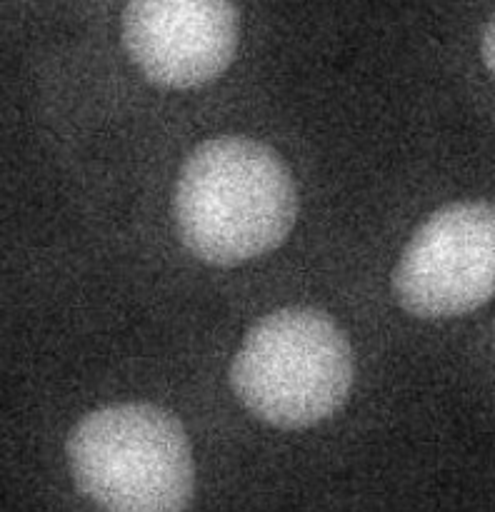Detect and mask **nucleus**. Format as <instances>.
Returning <instances> with one entry per match:
<instances>
[{
    "label": "nucleus",
    "mask_w": 495,
    "mask_h": 512,
    "mask_svg": "<svg viewBox=\"0 0 495 512\" xmlns=\"http://www.w3.org/2000/svg\"><path fill=\"white\" fill-rule=\"evenodd\" d=\"M298 213L290 170L275 150L250 138H215L180 168L173 215L195 258L240 265L288 238Z\"/></svg>",
    "instance_id": "nucleus-1"
},
{
    "label": "nucleus",
    "mask_w": 495,
    "mask_h": 512,
    "mask_svg": "<svg viewBox=\"0 0 495 512\" xmlns=\"http://www.w3.org/2000/svg\"><path fill=\"white\" fill-rule=\"evenodd\" d=\"M230 385L255 418L285 430L310 428L348 400L353 350L320 310H275L240 343Z\"/></svg>",
    "instance_id": "nucleus-2"
},
{
    "label": "nucleus",
    "mask_w": 495,
    "mask_h": 512,
    "mask_svg": "<svg viewBox=\"0 0 495 512\" xmlns=\"http://www.w3.org/2000/svg\"><path fill=\"white\" fill-rule=\"evenodd\" d=\"M80 493L103 512H185L195 468L183 425L155 405H108L68 438Z\"/></svg>",
    "instance_id": "nucleus-3"
},
{
    "label": "nucleus",
    "mask_w": 495,
    "mask_h": 512,
    "mask_svg": "<svg viewBox=\"0 0 495 512\" xmlns=\"http://www.w3.org/2000/svg\"><path fill=\"white\" fill-rule=\"evenodd\" d=\"M398 303L418 318H458L495 295V208L465 200L435 210L393 270Z\"/></svg>",
    "instance_id": "nucleus-4"
},
{
    "label": "nucleus",
    "mask_w": 495,
    "mask_h": 512,
    "mask_svg": "<svg viewBox=\"0 0 495 512\" xmlns=\"http://www.w3.org/2000/svg\"><path fill=\"white\" fill-rule=\"evenodd\" d=\"M238 38L233 0H125V50L160 88H200L223 75Z\"/></svg>",
    "instance_id": "nucleus-5"
},
{
    "label": "nucleus",
    "mask_w": 495,
    "mask_h": 512,
    "mask_svg": "<svg viewBox=\"0 0 495 512\" xmlns=\"http://www.w3.org/2000/svg\"><path fill=\"white\" fill-rule=\"evenodd\" d=\"M483 60H485V68L490 70V75L495 78V15L490 18L488 28L483 33Z\"/></svg>",
    "instance_id": "nucleus-6"
}]
</instances>
